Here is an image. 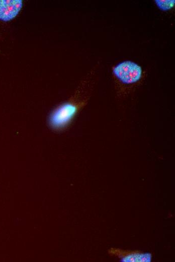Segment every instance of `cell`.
<instances>
[{"label":"cell","instance_id":"6da1fadb","mask_svg":"<svg viewBox=\"0 0 175 262\" xmlns=\"http://www.w3.org/2000/svg\"><path fill=\"white\" fill-rule=\"evenodd\" d=\"M78 109V105L73 102L65 103L57 107L48 116L49 127L55 132L65 129L73 119Z\"/></svg>","mask_w":175,"mask_h":262},{"label":"cell","instance_id":"7a4b0ae2","mask_svg":"<svg viewBox=\"0 0 175 262\" xmlns=\"http://www.w3.org/2000/svg\"><path fill=\"white\" fill-rule=\"evenodd\" d=\"M113 72L122 82L127 84L138 81L140 79L142 74L141 67L130 61L119 63L114 68Z\"/></svg>","mask_w":175,"mask_h":262},{"label":"cell","instance_id":"3957f363","mask_svg":"<svg viewBox=\"0 0 175 262\" xmlns=\"http://www.w3.org/2000/svg\"><path fill=\"white\" fill-rule=\"evenodd\" d=\"M108 253L110 255H115L120 258L121 262H150L152 259L151 253H144L137 250H124L111 248Z\"/></svg>","mask_w":175,"mask_h":262},{"label":"cell","instance_id":"277c9868","mask_svg":"<svg viewBox=\"0 0 175 262\" xmlns=\"http://www.w3.org/2000/svg\"><path fill=\"white\" fill-rule=\"evenodd\" d=\"M22 5L21 0H0V20H12L18 14Z\"/></svg>","mask_w":175,"mask_h":262},{"label":"cell","instance_id":"5b68a950","mask_svg":"<svg viewBox=\"0 0 175 262\" xmlns=\"http://www.w3.org/2000/svg\"><path fill=\"white\" fill-rule=\"evenodd\" d=\"M174 1H155L157 6L161 10H167L172 8L174 5Z\"/></svg>","mask_w":175,"mask_h":262}]
</instances>
